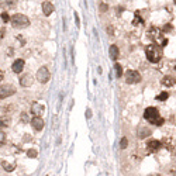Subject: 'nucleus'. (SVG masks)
Returning a JSON list of instances; mask_svg holds the SVG:
<instances>
[{"label": "nucleus", "instance_id": "13", "mask_svg": "<svg viewBox=\"0 0 176 176\" xmlns=\"http://www.w3.org/2000/svg\"><path fill=\"white\" fill-rule=\"evenodd\" d=\"M109 52H110V58H111L113 61H116L117 58L120 57V50H118V47H117V45H110Z\"/></svg>", "mask_w": 176, "mask_h": 176}, {"label": "nucleus", "instance_id": "2", "mask_svg": "<svg viewBox=\"0 0 176 176\" xmlns=\"http://www.w3.org/2000/svg\"><path fill=\"white\" fill-rule=\"evenodd\" d=\"M145 55L150 62L156 63V62H159L161 58H162V50H161V47L158 44H155V42L150 44V45L145 48Z\"/></svg>", "mask_w": 176, "mask_h": 176}, {"label": "nucleus", "instance_id": "10", "mask_svg": "<svg viewBox=\"0 0 176 176\" xmlns=\"http://www.w3.org/2000/svg\"><path fill=\"white\" fill-rule=\"evenodd\" d=\"M42 111H44V106L41 103L34 102V103L31 104V114H34V116H40V114H42Z\"/></svg>", "mask_w": 176, "mask_h": 176}, {"label": "nucleus", "instance_id": "29", "mask_svg": "<svg viewBox=\"0 0 176 176\" xmlns=\"http://www.w3.org/2000/svg\"><path fill=\"white\" fill-rule=\"evenodd\" d=\"M166 44H168V40H163V41H162V47H165Z\"/></svg>", "mask_w": 176, "mask_h": 176}, {"label": "nucleus", "instance_id": "32", "mask_svg": "<svg viewBox=\"0 0 176 176\" xmlns=\"http://www.w3.org/2000/svg\"><path fill=\"white\" fill-rule=\"evenodd\" d=\"M175 70H176V65H175Z\"/></svg>", "mask_w": 176, "mask_h": 176}, {"label": "nucleus", "instance_id": "11", "mask_svg": "<svg viewBox=\"0 0 176 176\" xmlns=\"http://www.w3.org/2000/svg\"><path fill=\"white\" fill-rule=\"evenodd\" d=\"M42 13H44V16H51L54 13V4L51 2L45 0L42 3Z\"/></svg>", "mask_w": 176, "mask_h": 176}, {"label": "nucleus", "instance_id": "14", "mask_svg": "<svg viewBox=\"0 0 176 176\" xmlns=\"http://www.w3.org/2000/svg\"><path fill=\"white\" fill-rule=\"evenodd\" d=\"M161 83H162L165 87H170L175 85V79H173L172 76H163L162 80H161Z\"/></svg>", "mask_w": 176, "mask_h": 176}, {"label": "nucleus", "instance_id": "1", "mask_svg": "<svg viewBox=\"0 0 176 176\" xmlns=\"http://www.w3.org/2000/svg\"><path fill=\"white\" fill-rule=\"evenodd\" d=\"M144 118L154 126H162L165 123V120L159 116V111L156 107H146L144 111Z\"/></svg>", "mask_w": 176, "mask_h": 176}, {"label": "nucleus", "instance_id": "26", "mask_svg": "<svg viewBox=\"0 0 176 176\" xmlns=\"http://www.w3.org/2000/svg\"><path fill=\"white\" fill-rule=\"evenodd\" d=\"M28 156H31V158H35V156H37V151H34V150L28 151Z\"/></svg>", "mask_w": 176, "mask_h": 176}, {"label": "nucleus", "instance_id": "15", "mask_svg": "<svg viewBox=\"0 0 176 176\" xmlns=\"http://www.w3.org/2000/svg\"><path fill=\"white\" fill-rule=\"evenodd\" d=\"M16 4V0H0V7L3 9H10Z\"/></svg>", "mask_w": 176, "mask_h": 176}, {"label": "nucleus", "instance_id": "19", "mask_svg": "<svg viewBox=\"0 0 176 176\" xmlns=\"http://www.w3.org/2000/svg\"><path fill=\"white\" fill-rule=\"evenodd\" d=\"M151 134V131L148 128H142V130H140V133H138V137L140 138H145V137H148Z\"/></svg>", "mask_w": 176, "mask_h": 176}, {"label": "nucleus", "instance_id": "25", "mask_svg": "<svg viewBox=\"0 0 176 176\" xmlns=\"http://www.w3.org/2000/svg\"><path fill=\"white\" fill-rule=\"evenodd\" d=\"M141 23H144V20L141 18L140 16H138V14H137V16H135V20H134V24H135V26H138V24H141Z\"/></svg>", "mask_w": 176, "mask_h": 176}, {"label": "nucleus", "instance_id": "4", "mask_svg": "<svg viewBox=\"0 0 176 176\" xmlns=\"http://www.w3.org/2000/svg\"><path fill=\"white\" fill-rule=\"evenodd\" d=\"M124 78H126V82L128 83V85H135V83H138L141 80V75L137 72V70H133V69L127 70Z\"/></svg>", "mask_w": 176, "mask_h": 176}, {"label": "nucleus", "instance_id": "20", "mask_svg": "<svg viewBox=\"0 0 176 176\" xmlns=\"http://www.w3.org/2000/svg\"><path fill=\"white\" fill-rule=\"evenodd\" d=\"M114 69H116V76L117 78H120L123 75V69H121V65H120V63H116V65H114Z\"/></svg>", "mask_w": 176, "mask_h": 176}, {"label": "nucleus", "instance_id": "8", "mask_svg": "<svg viewBox=\"0 0 176 176\" xmlns=\"http://www.w3.org/2000/svg\"><path fill=\"white\" fill-rule=\"evenodd\" d=\"M33 82H34V78L31 76L30 73H26V75H23L20 78V85L23 87H30L33 85Z\"/></svg>", "mask_w": 176, "mask_h": 176}, {"label": "nucleus", "instance_id": "6", "mask_svg": "<svg viewBox=\"0 0 176 176\" xmlns=\"http://www.w3.org/2000/svg\"><path fill=\"white\" fill-rule=\"evenodd\" d=\"M14 93H16V89L11 85H2L0 86V99H7Z\"/></svg>", "mask_w": 176, "mask_h": 176}, {"label": "nucleus", "instance_id": "30", "mask_svg": "<svg viewBox=\"0 0 176 176\" xmlns=\"http://www.w3.org/2000/svg\"><path fill=\"white\" fill-rule=\"evenodd\" d=\"M2 80H3V72L0 70V82H2Z\"/></svg>", "mask_w": 176, "mask_h": 176}, {"label": "nucleus", "instance_id": "21", "mask_svg": "<svg viewBox=\"0 0 176 176\" xmlns=\"http://www.w3.org/2000/svg\"><path fill=\"white\" fill-rule=\"evenodd\" d=\"M0 17H2V21H3V23H9V21L11 20V17L9 16V13H7V11H3Z\"/></svg>", "mask_w": 176, "mask_h": 176}, {"label": "nucleus", "instance_id": "9", "mask_svg": "<svg viewBox=\"0 0 176 176\" xmlns=\"http://www.w3.org/2000/svg\"><path fill=\"white\" fill-rule=\"evenodd\" d=\"M24 69V61L23 59H16L13 62V65H11V70H13L14 73H21Z\"/></svg>", "mask_w": 176, "mask_h": 176}, {"label": "nucleus", "instance_id": "17", "mask_svg": "<svg viewBox=\"0 0 176 176\" xmlns=\"http://www.w3.org/2000/svg\"><path fill=\"white\" fill-rule=\"evenodd\" d=\"M2 166H3V169L7 170V172H11V170L14 169L13 163H9V162H6V161H3V162H2Z\"/></svg>", "mask_w": 176, "mask_h": 176}, {"label": "nucleus", "instance_id": "31", "mask_svg": "<svg viewBox=\"0 0 176 176\" xmlns=\"http://www.w3.org/2000/svg\"><path fill=\"white\" fill-rule=\"evenodd\" d=\"M173 2H175V4H176V0H173Z\"/></svg>", "mask_w": 176, "mask_h": 176}, {"label": "nucleus", "instance_id": "18", "mask_svg": "<svg viewBox=\"0 0 176 176\" xmlns=\"http://www.w3.org/2000/svg\"><path fill=\"white\" fill-rule=\"evenodd\" d=\"M168 97H169V93L163 90L162 93H161V94H158V96H156V100H158V102H165V100L168 99Z\"/></svg>", "mask_w": 176, "mask_h": 176}, {"label": "nucleus", "instance_id": "5", "mask_svg": "<svg viewBox=\"0 0 176 176\" xmlns=\"http://www.w3.org/2000/svg\"><path fill=\"white\" fill-rule=\"evenodd\" d=\"M51 79V72L47 66H41L37 72V80L40 83H47Z\"/></svg>", "mask_w": 176, "mask_h": 176}, {"label": "nucleus", "instance_id": "28", "mask_svg": "<svg viewBox=\"0 0 176 176\" xmlns=\"http://www.w3.org/2000/svg\"><path fill=\"white\" fill-rule=\"evenodd\" d=\"M75 18H76V24L79 26V16H78V13H75Z\"/></svg>", "mask_w": 176, "mask_h": 176}, {"label": "nucleus", "instance_id": "23", "mask_svg": "<svg viewBox=\"0 0 176 176\" xmlns=\"http://www.w3.org/2000/svg\"><path fill=\"white\" fill-rule=\"evenodd\" d=\"M127 145H128V141H127V138L124 137V138H121V142H120V148H121V150H126Z\"/></svg>", "mask_w": 176, "mask_h": 176}, {"label": "nucleus", "instance_id": "7", "mask_svg": "<svg viewBox=\"0 0 176 176\" xmlns=\"http://www.w3.org/2000/svg\"><path fill=\"white\" fill-rule=\"evenodd\" d=\"M31 127H33L35 131H41L44 128V120L40 116H34L31 118Z\"/></svg>", "mask_w": 176, "mask_h": 176}, {"label": "nucleus", "instance_id": "27", "mask_svg": "<svg viewBox=\"0 0 176 176\" xmlns=\"http://www.w3.org/2000/svg\"><path fill=\"white\" fill-rule=\"evenodd\" d=\"M100 10H102V11H106V10H107V6H106V4H100Z\"/></svg>", "mask_w": 176, "mask_h": 176}, {"label": "nucleus", "instance_id": "12", "mask_svg": "<svg viewBox=\"0 0 176 176\" xmlns=\"http://www.w3.org/2000/svg\"><path fill=\"white\" fill-rule=\"evenodd\" d=\"M146 146H148V150H150L151 152H156V151L161 148V142L158 140H150L148 144H146Z\"/></svg>", "mask_w": 176, "mask_h": 176}, {"label": "nucleus", "instance_id": "22", "mask_svg": "<svg viewBox=\"0 0 176 176\" xmlns=\"http://www.w3.org/2000/svg\"><path fill=\"white\" fill-rule=\"evenodd\" d=\"M156 33H158V30H156L155 27H152V28L148 31V37H150V38H155V37H156Z\"/></svg>", "mask_w": 176, "mask_h": 176}, {"label": "nucleus", "instance_id": "3", "mask_svg": "<svg viewBox=\"0 0 176 176\" xmlns=\"http://www.w3.org/2000/svg\"><path fill=\"white\" fill-rule=\"evenodd\" d=\"M10 23H11V26H13L14 28H18V30H21V28H26V27L30 26V18H28L26 14L16 13L13 17H11Z\"/></svg>", "mask_w": 176, "mask_h": 176}, {"label": "nucleus", "instance_id": "16", "mask_svg": "<svg viewBox=\"0 0 176 176\" xmlns=\"http://www.w3.org/2000/svg\"><path fill=\"white\" fill-rule=\"evenodd\" d=\"M10 126V118L9 117H0V128L2 127H9Z\"/></svg>", "mask_w": 176, "mask_h": 176}, {"label": "nucleus", "instance_id": "24", "mask_svg": "<svg viewBox=\"0 0 176 176\" xmlns=\"http://www.w3.org/2000/svg\"><path fill=\"white\" fill-rule=\"evenodd\" d=\"M4 142H6V134L3 131H0V146L4 145Z\"/></svg>", "mask_w": 176, "mask_h": 176}]
</instances>
